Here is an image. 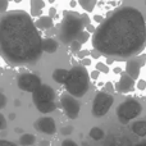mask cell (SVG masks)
I'll return each instance as SVG.
<instances>
[{
    "label": "cell",
    "mask_w": 146,
    "mask_h": 146,
    "mask_svg": "<svg viewBox=\"0 0 146 146\" xmlns=\"http://www.w3.org/2000/svg\"><path fill=\"white\" fill-rule=\"evenodd\" d=\"M92 46L103 55L128 59L144 51L146 22L133 7H122L111 12L92 35Z\"/></svg>",
    "instance_id": "1"
},
{
    "label": "cell",
    "mask_w": 146,
    "mask_h": 146,
    "mask_svg": "<svg viewBox=\"0 0 146 146\" xmlns=\"http://www.w3.org/2000/svg\"><path fill=\"white\" fill-rule=\"evenodd\" d=\"M0 50L5 62L12 66L40 60L42 37L27 12L15 9L0 15Z\"/></svg>",
    "instance_id": "2"
},
{
    "label": "cell",
    "mask_w": 146,
    "mask_h": 146,
    "mask_svg": "<svg viewBox=\"0 0 146 146\" xmlns=\"http://www.w3.org/2000/svg\"><path fill=\"white\" fill-rule=\"evenodd\" d=\"M90 25V18L86 14H80L77 12H64L63 21L60 22L56 31L60 42L69 45L73 40H77L80 33L85 31V27Z\"/></svg>",
    "instance_id": "3"
},
{
    "label": "cell",
    "mask_w": 146,
    "mask_h": 146,
    "mask_svg": "<svg viewBox=\"0 0 146 146\" xmlns=\"http://www.w3.org/2000/svg\"><path fill=\"white\" fill-rule=\"evenodd\" d=\"M90 73L86 69L85 66H73L69 71V77L67 80L66 90L68 94L76 96V98H82L90 87Z\"/></svg>",
    "instance_id": "4"
},
{
    "label": "cell",
    "mask_w": 146,
    "mask_h": 146,
    "mask_svg": "<svg viewBox=\"0 0 146 146\" xmlns=\"http://www.w3.org/2000/svg\"><path fill=\"white\" fill-rule=\"evenodd\" d=\"M32 100L40 113L48 114L55 110V91L48 85L41 83L32 92Z\"/></svg>",
    "instance_id": "5"
},
{
    "label": "cell",
    "mask_w": 146,
    "mask_h": 146,
    "mask_svg": "<svg viewBox=\"0 0 146 146\" xmlns=\"http://www.w3.org/2000/svg\"><path fill=\"white\" fill-rule=\"evenodd\" d=\"M142 111L141 103L136 100V99H127L126 101L121 104L117 109V117H118L119 122L123 124H127L129 121L137 118Z\"/></svg>",
    "instance_id": "6"
},
{
    "label": "cell",
    "mask_w": 146,
    "mask_h": 146,
    "mask_svg": "<svg viewBox=\"0 0 146 146\" xmlns=\"http://www.w3.org/2000/svg\"><path fill=\"white\" fill-rule=\"evenodd\" d=\"M114 103V98L108 91H100L95 95L92 101V115L103 117L110 110Z\"/></svg>",
    "instance_id": "7"
},
{
    "label": "cell",
    "mask_w": 146,
    "mask_h": 146,
    "mask_svg": "<svg viewBox=\"0 0 146 146\" xmlns=\"http://www.w3.org/2000/svg\"><path fill=\"white\" fill-rule=\"evenodd\" d=\"M60 105L63 108L66 115L69 119H76L80 115V110H81V104L80 101L76 99V96L71 95V94L66 92L60 96Z\"/></svg>",
    "instance_id": "8"
},
{
    "label": "cell",
    "mask_w": 146,
    "mask_h": 146,
    "mask_svg": "<svg viewBox=\"0 0 146 146\" xmlns=\"http://www.w3.org/2000/svg\"><path fill=\"white\" fill-rule=\"evenodd\" d=\"M41 85V78L35 73H22L17 77V86L26 92H33Z\"/></svg>",
    "instance_id": "9"
},
{
    "label": "cell",
    "mask_w": 146,
    "mask_h": 146,
    "mask_svg": "<svg viewBox=\"0 0 146 146\" xmlns=\"http://www.w3.org/2000/svg\"><path fill=\"white\" fill-rule=\"evenodd\" d=\"M136 87V80L131 77L126 71L121 73L119 81L115 83V90L121 94H129Z\"/></svg>",
    "instance_id": "10"
},
{
    "label": "cell",
    "mask_w": 146,
    "mask_h": 146,
    "mask_svg": "<svg viewBox=\"0 0 146 146\" xmlns=\"http://www.w3.org/2000/svg\"><path fill=\"white\" fill-rule=\"evenodd\" d=\"M35 127L37 131L46 135H54L56 132L55 121L53 118H50V117H44V118H40L38 121H36Z\"/></svg>",
    "instance_id": "11"
},
{
    "label": "cell",
    "mask_w": 146,
    "mask_h": 146,
    "mask_svg": "<svg viewBox=\"0 0 146 146\" xmlns=\"http://www.w3.org/2000/svg\"><path fill=\"white\" fill-rule=\"evenodd\" d=\"M142 67L140 66L139 60H137V56H132L128 58L126 62V72L131 76L133 80L137 81V78L140 77V72H141Z\"/></svg>",
    "instance_id": "12"
},
{
    "label": "cell",
    "mask_w": 146,
    "mask_h": 146,
    "mask_svg": "<svg viewBox=\"0 0 146 146\" xmlns=\"http://www.w3.org/2000/svg\"><path fill=\"white\" fill-rule=\"evenodd\" d=\"M35 25L38 30H49V28H51L54 26V22H53V18H51L50 15H42V17L37 18Z\"/></svg>",
    "instance_id": "13"
},
{
    "label": "cell",
    "mask_w": 146,
    "mask_h": 146,
    "mask_svg": "<svg viewBox=\"0 0 146 146\" xmlns=\"http://www.w3.org/2000/svg\"><path fill=\"white\" fill-rule=\"evenodd\" d=\"M69 77V71L68 69H63V68H58L53 72V80L58 83H66L67 80Z\"/></svg>",
    "instance_id": "14"
},
{
    "label": "cell",
    "mask_w": 146,
    "mask_h": 146,
    "mask_svg": "<svg viewBox=\"0 0 146 146\" xmlns=\"http://www.w3.org/2000/svg\"><path fill=\"white\" fill-rule=\"evenodd\" d=\"M59 44L58 41H55L54 38L48 37V38H42V50L46 51V53H54L56 51Z\"/></svg>",
    "instance_id": "15"
},
{
    "label": "cell",
    "mask_w": 146,
    "mask_h": 146,
    "mask_svg": "<svg viewBox=\"0 0 146 146\" xmlns=\"http://www.w3.org/2000/svg\"><path fill=\"white\" fill-rule=\"evenodd\" d=\"M45 3L42 0H31V15H40Z\"/></svg>",
    "instance_id": "16"
},
{
    "label": "cell",
    "mask_w": 146,
    "mask_h": 146,
    "mask_svg": "<svg viewBox=\"0 0 146 146\" xmlns=\"http://www.w3.org/2000/svg\"><path fill=\"white\" fill-rule=\"evenodd\" d=\"M132 131L137 136H145L146 135V121H137L132 124Z\"/></svg>",
    "instance_id": "17"
},
{
    "label": "cell",
    "mask_w": 146,
    "mask_h": 146,
    "mask_svg": "<svg viewBox=\"0 0 146 146\" xmlns=\"http://www.w3.org/2000/svg\"><path fill=\"white\" fill-rule=\"evenodd\" d=\"M35 141H36V136L32 133H25V135H22L19 139L21 146H31L35 144Z\"/></svg>",
    "instance_id": "18"
},
{
    "label": "cell",
    "mask_w": 146,
    "mask_h": 146,
    "mask_svg": "<svg viewBox=\"0 0 146 146\" xmlns=\"http://www.w3.org/2000/svg\"><path fill=\"white\" fill-rule=\"evenodd\" d=\"M96 3H98V0H78V4L86 12H92Z\"/></svg>",
    "instance_id": "19"
},
{
    "label": "cell",
    "mask_w": 146,
    "mask_h": 146,
    "mask_svg": "<svg viewBox=\"0 0 146 146\" xmlns=\"http://www.w3.org/2000/svg\"><path fill=\"white\" fill-rule=\"evenodd\" d=\"M104 131L100 128V127H92L90 129V137L95 141H99V140H103L104 139Z\"/></svg>",
    "instance_id": "20"
},
{
    "label": "cell",
    "mask_w": 146,
    "mask_h": 146,
    "mask_svg": "<svg viewBox=\"0 0 146 146\" xmlns=\"http://www.w3.org/2000/svg\"><path fill=\"white\" fill-rule=\"evenodd\" d=\"M88 38H90V32H88V31H82V32L80 33V36L77 37V40L80 41L81 44H85L86 41H88Z\"/></svg>",
    "instance_id": "21"
},
{
    "label": "cell",
    "mask_w": 146,
    "mask_h": 146,
    "mask_svg": "<svg viewBox=\"0 0 146 146\" xmlns=\"http://www.w3.org/2000/svg\"><path fill=\"white\" fill-rule=\"evenodd\" d=\"M69 45H71V50L73 51V53H78V51L81 50V46H82V44H81L78 40H73L72 42L69 44Z\"/></svg>",
    "instance_id": "22"
},
{
    "label": "cell",
    "mask_w": 146,
    "mask_h": 146,
    "mask_svg": "<svg viewBox=\"0 0 146 146\" xmlns=\"http://www.w3.org/2000/svg\"><path fill=\"white\" fill-rule=\"evenodd\" d=\"M96 69L99 72H103V73H108L109 72V67L106 66L105 63H98L96 64Z\"/></svg>",
    "instance_id": "23"
},
{
    "label": "cell",
    "mask_w": 146,
    "mask_h": 146,
    "mask_svg": "<svg viewBox=\"0 0 146 146\" xmlns=\"http://www.w3.org/2000/svg\"><path fill=\"white\" fill-rule=\"evenodd\" d=\"M8 9V0H0V14L5 13Z\"/></svg>",
    "instance_id": "24"
},
{
    "label": "cell",
    "mask_w": 146,
    "mask_h": 146,
    "mask_svg": "<svg viewBox=\"0 0 146 146\" xmlns=\"http://www.w3.org/2000/svg\"><path fill=\"white\" fill-rule=\"evenodd\" d=\"M60 132H62V135H64V136H68V135H71L73 132V127L66 126V127H63V128L60 129Z\"/></svg>",
    "instance_id": "25"
},
{
    "label": "cell",
    "mask_w": 146,
    "mask_h": 146,
    "mask_svg": "<svg viewBox=\"0 0 146 146\" xmlns=\"http://www.w3.org/2000/svg\"><path fill=\"white\" fill-rule=\"evenodd\" d=\"M136 56H137V60H139L140 66L144 67L145 63H146V55L145 54H139V55H136Z\"/></svg>",
    "instance_id": "26"
},
{
    "label": "cell",
    "mask_w": 146,
    "mask_h": 146,
    "mask_svg": "<svg viewBox=\"0 0 146 146\" xmlns=\"http://www.w3.org/2000/svg\"><path fill=\"white\" fill-rule=\"evenodd\" d=\"M137 88H139V90H145L146 88V81L145 80H139L137 81Z\"/></svg>",
    "instance_id": "27"
},
{
    "label": "cell",
    "mask_w": 146,
    "mask_h": 146,
    "mask_svg": "<svg viewBox=\"0 0 146 146\" xmlns=\"http://www.w3.org/2000/svg\"><path fill=\"white\" fill-rule=\"evenodd\" d=\"M7 127V121H5V117L0 113V129H4Z\"/></svg>",
    "instance_id": "28"
},
{
    "label": "cell",
    "mask_w": 146,
    "mask_h": 146,
    "mask_svg": "<svg viewBox=\"0 0 146 146\" xmlns=\"http://www.w3.org/2000/svg\"><path fill=\"white\" fill-rule=\"evenodd\" d=\"M90 55L92 56V58H95V59H98V58H100L101 55H103V54L100 53V51H98L96 50V49H94L92 51H90Z\"/></svg>",
    "instance_id": "29"
},
{
    "label": "cell",
    "mask_w": 146,
    "mask_h": 146,
    "mask_svg": "<svg viewBox=\"0 0 146 146\" xmlns=\"http://www.w3.org/2000/svg\"><path fill=\"white\" fill-rule=\"evenodd\" d=\"M77 54H78V56H80L81 59H83V58H86L87 55H90V51L88 50H80Z\"/></svg>",
    "instance_id": "30"
},
{
    "label": "cell",
    "mask_w": 146,
    "mask_h": 146,
    "mask_svg": "<svg viewBox=\"0 0 146 146\" xmlns=\"http://www.w3.org/2000/svg\"><path fill=\"white\" fill-rule=\"evenodd\" d=\"M5 104H7V99H5V96L3 95L1 92H0V109L4 108Z\"/></svg>",
    "instance_id": "31"
},
{
    "label": "cell",
    "mask_w": 146,
    "mask_h": 146,
    "mask_svg": "<svg viewBox=\"0 0 146 146\" xmlns=\"http://www.w3.org/2000/svg\"><path fill=\"white\" fill-rule=\"evenodd\" d=\"M62 146H77V144L74 141H72V140H64Z\"/></svg>",
    "instance_id": "32"
},
{
    "label": "cell",
    "mask_w": 146,
    "mask_h": 146,
    "mask_svg": "<svg viewBox=\"0 0 146 146\" xmlns=\"http://www.w3.org/2000/svg\"><path fill=\"white\" fill-rule=\"evenodd\" d=\"M0 146H17L13 142H9V141H4V140H0Z\"/></svg>",
    "instance_id": "33"
},
{
    "label": "cell",
    "mask_w": 146,
    "mask_h": 146,
    "mask_svg": "<svg viewBox=\"0 0 146 146\" xmlns=\"http://www.w3.org/2000/svg\"><path fill=\"white\" fill-rule=\"evenodd\" d=\"M99 74H100V72H99L98 69H96V71H94L92 73H91V74H90V77L92 78V80H96V78L99 77Z\"/></svg>",
    "instance_id": "34"
},
{
    "label": "cell",
    "mask_w": 146,
    "mask_h": 146,
    "mask_svg": "<svg viewBox=\"0 0 146 146\" xmlns=\"http://www.w3.org/2000/svg\"><path fill=\"white\" fill-rule=\"evenodd\" d=\"M81 64H82V66H90V64H91V60H90V59H85V58H83L82 59V62H81Z\"/></svg>",
    "instance_id": "35"
},
{
    "label": "cell",
    "mask_w": 146,
    "mask_h": 146,
    "mask_svg": "<svg viewBox=\"0 0 146 146\" xmlns=\"http://www.w3.org/2000/svg\"><path fill=\"white\" fill-rule=\"evenodd\" d=\"M86 28H87V31H88V32H95V30H96V28L95 27H94V26H91V25H87V26H86Z\"/></svg>",
    "instance_id": "36"
},
{
    "label": "cell",
    "mask_w": 146,
    "mask_h": 146,
    "mask_svg": "<svg viewBox=\"0 0 146 146\" xmlns=\"http://www.w3.org/2000/svg\"><path fill=\"white\" fill-rule=\"evenodd\" d=\"M95 21H96V22H99V23H101V22H103V18H101L100 15H95Z\"/></svg>",
    "instance_id": "37"
},
{
    "label": "cell",
    "mask_w": 146,
    "mask_h": 146,
    "mask_svg": "<svg viewBox=\"0 0 146 146\" xmlns=\"http://www.w3.org/2000/svg\"><path fill=\"white\" fill-rule=\"evenodd\" d=\"M105 87H106V90H108V91H111V90H113V88H111V83H110V82L106 83Z\"/></svg>",
    "instance_id": "38"
},
{
    "label": "cell",
    "mask_w": 146,
    "mask_h": 146,
    "mask_svg": "<svg viewBox=\"0 0 146 146\" xmlns=\"http://www.w3.org/2000/svg\"><path fill=\"white\" fill-rule=\"evenodd\" d=\"M53 15H55V9H54V8H51V9H50V17H53Z\"/></svg>",
    "instance_id": "39"
},
{
    "label": "cell",
    "mask_w": 146,
    "mask_h": 146,
    "mask_svg": "<svg viewBox=\"0 0 146 146\" xmlns=\"http://www.w3.org/2000/svg\"><path fill=\"white\" fill-rule=\"evenodd\" d=\"M114 72H115V73H122V69L117 67V68H114Z\"/></svg>",
    "instance_id": "40"
},
{
    "label": "cell",
    "mask_w": 146,
    "mask_h": 146,
    "mask_svg": "<svg viewBox=\"0 0 146 146\" xmlns=\"http://www.w3.org/2000/svg\"><path fill=\"white\" fill-rule=\"evenodd\" d=\"M14 117H15V114H10V121H13V119H14Z\"/></svg>",
    "instance_id": "41"
},
{
    "label": "cell",
    "mask_w": 146,
    "mask_h": 146,
    "mask_svg": "<svg viewBox=\"0 0 146 146\" xmlns=\"http://www.w3.org/2000/svg\"><path fill=\"white\" fill-rule=\"evenodd\" d=\"M40 146H48V142H41Z\"/></svg>",
    "instance_id": "42"
},
{
    "label": "cell",
    "mask_w": 146,
    "mask_h": 146,
    "mask_svg": "<svg viewBox=\"0 0 146 146\" xmlns=\"http://www.w3.org/2000/svg\"><path fill=\"white\" fill-rule=\"evenodd\" d=\"M136 146H146V142H142V144H139V145H136Z\"/></svg>",
    "instance_id": "43"
},
{
    "label": "cell",
    "mask_w": 146,
    "mask_h": 146,
    "mask_svg": "<svg viewBox=\"0 0 146 146\" xmlns=\"http://www.w3.org/2000/svg\"><path fill=\"white\" fill-rule=\"evenodd\" d=\"M14 1H15V3H19V1H21V0H14Z\"/></svg>",
    "instance_id": "44"
},
{
    "label": "cell",
    "mask_w": 146,
    "mask_h": 146,
    "mask_svg": "<svg viewBox=\"0 0 146 146\" xmlns=\"http://www.w3.org/2000/svg\"><path fill=\"white\" fill-rule=\"evenodd\" d=\"M0 56H1V50H0Z\"/></svg>",
    "instance_id": "45"
}]
</instances>
